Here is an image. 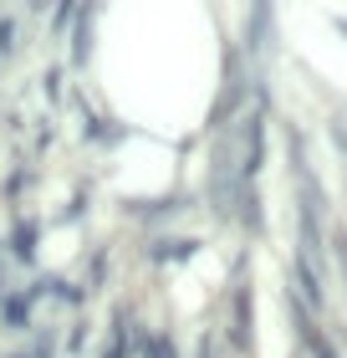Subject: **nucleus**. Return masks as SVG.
Here are the masks:
<instances>
[{
  "instance_id": "nucleus-1",
  "label": "nucleus",
  "mask_w": 347,
  "mask_h": 358,
  "mask_svg": "<svg viewBox=\"0 0 347 358\" xmlns=\"http://www.w3.org/2000/svg\"><path fill=\"white\" fill-rule=\"evenodd\" d=\"M296 307V317H302V302H291ZM302 338H307V348H311V358H337V348H327V338L317 333V328H311V322L302 317Z\"/></svg>"
},
{
  "instance_id": "nucleus-2",
  "label": "nucleus",
  "mask_w": 347,
  "mask_h": 358,
  "mask_svg": "<svg viewBox=\"0 0 347 358\" xmlns=\"http://www.w3.org/2000/svg\"><path fill=\"white\" fill-rule=\"evenodd\" d=\"M87 52H92V15H82V31L72 41V62H87Z\"/></svg>"
},
{
  "instance_id": "nucleus-3",
  "label": "nucleus",
  "mask_w": 347,
  "mask_h": 358,
  "mask_svg": "<svg viewBox=\"0 0 347 358\" xmlns=\"http://www.w3.org/2000/svg\"><path fill=\"white\" fill-rule=\"evenodd\" d=\"M31 241H36V225H21V231H15V256H21V262H31V251H36V246H31Z\"/></svg>"
},
{
  "instance_id": "nucleus-4",
  "label": "nucleus",
  "mask_w": 347,
  "mask_h": 358,
  "mask_svg": "<svg viewBox=\"0 0 347 358\" xmlns=\"http://www.w3.org/2000/svg\"><path fill=\"white\" fill-rule=\"evenodd\" d=\"M189 251H194V241H158V251H154V256L163 262V256H189Z\"/></svg>"
},
{
  "instance_id": "nucleus-5",
  "label": "nucleus",
  "mask_w": 347,
  "mask_h": 358,
  "mask_svg": "<svg viewBox=\"0 0 347 358\" xmlns=\"http://www.w3.org/2000/svg\"><path fill=\"white\" fill-rule=\"evenodd\" d=\"M143 353H148V358H179L169 338H148V343H143Z\"/></svg>"
},
{
  "instance_id": "nucleus-6",
  "label": "nucleus",
  "mask_w": 347,
  "mask_h": 358,
  "mask_svg": "<svg viewBox=\"0 0 347 358\" xmlns=\"http://www.w3.org/2000/svg\"><path fill=\"white\" fill-rule=\"evenodd\" d=\"M6 317L15 322V328H26V302H21V297H10V302H6Z\"/></svg>"
},
{
  "instance_id": "nucleus-7",
  "label": "nucleus",
  "mask_w": 347,
  "mask_h": 358,
  "mask_svg": "<svg viewBox=\"0 0 347 358\" xmlns=\"http://www.w3.org/2000/svg\"><path fill=\"white\" fill-rule=\"evenodd\" d=\"M337 262H342V276H347V236H337Z\"/></svg>"
},
{
  "instance_id": "nucleus-8",
  "label": "nucleus",
  "mask_w": 347,
  "mask_h": 358,
  "mask_svg": "<svg viewBox=\"0 0 347 358\" xmlns=\"http://www.w3.org/2000/svg\"><path fill=\"white\" fill-rule=\"evenodd\" d=\"M0 52H10V21H0Z\"/></svg>"
},
{
  "instance_id": "nucleus-9",
  "label": "nucleus",
  "mask_w": 347,
  "mask_h": 358,
  "mask_svg": "<svg viewBox=\"0 0 347 358\" xmlns=\"http://www.w3.org/2000/svg\"><path fill=\"white\" fill-rule=\"evenodd\" d=\"M36 358H52V343H41V348H36Z\"/></svg>"
}]
</instances>
